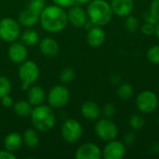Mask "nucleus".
<instances>
[{"label":"nucleus","instance_id":"obj_18","mask_svg":"<svg viewBox=\"0 0 159 159\" xmlns=\"http://www.w3.org/2000/svg\"><path fill=\"white\" fill-rule=\"evenodd\" d=\"M46 97V93L43 88L34 85L27 90V99L32 106H37L42 104Z\"/></svg>","mask_w":159,"mask_h":159},{"label":"nucleus","instance_id":"obj_29","mask_svg":"<svg viewBox=\"0 0 159 159\" xmlns=\"http://www.w3.org/2000/svg\"><path fill=\"white\" fill-rule=\"evenodd\" d=\"M147 59L155 64H159V45L154 46L147 51Z\"/></svg>","mask_w":159,"mask_h":159},{"label":"nucleus","instance_id":"obj_19","mask_svg":"<svg viewBox=\"0 0 159 159\" xmlns=\"http://www.w3.org/2000/svg\"><path fill=\"white\" fill-rule=\"evenodd\" d=\"M80 111H81L82 116L85 118L89 119V120H96L97 118H99V116L101 115L100 106L92 101L85 102L81 105Z\"/></svg>","mask_w":159,"mask_h":159},{"label":"nucleus","instance_id":"obj_22","mask_svg":"<svg viewBox=\"0 0 159 159\" xmlns=\"http://www.w3.org/2000/svg\"><path fill=\"white\" fill-rule=\"evenodd\" d=\"M13 110L15 114L20 117H27L31 116L33 107L28 101H18L13 104Z\"/></svg>","mask_w":159,"mask_h":159},{"label":"nucleus","instance_id":"obj_1","mask_svg":"<svg viewBox=\"0 0 159 159\" xmlns=\"http://www.w3.org/2000/svg\"><path fill=\"white\" fill-rule=\"evenodd\" d=\"M41 27L48 33L62 31L68 24L67 12L57 5L46 6L39 16Z\"/></svg>","mask_w":159,"mask_h":159},{"label":"nucleus","instance_id":"obj_6","mask_svg":"<svg viewBox=\"0 0 159 159\" xmlns=\"http://www.w3.org/2000/svg\"><path fill=\"white\" fill-rule=\"evenodd\" d=\"M61 134L62 139L66 143H74L80 140L83 134V127L77 120L69 118L63 122L61 129Z\"/></svg>","mask_w":159,"mask_h":159},{"label":"nucleus","instance_id":"obj_33","mask_svg":"<svg viewBox=\"0 0 159 159\" xmlns=\"http://www.w3.org/2000/svg\"><path fill=\"white\" fill-rule=\"evenodd\" d=\"M53 3L62 8L70 7L75 5V0H52Z\"/></svg>","mask_w":159,"mask_h":159},{"label":"nucleus","instance_id":"obj_3","mask_svg":"<svg viewBox=\"0 0 159 159\" xmlns=\"http://www.w3.org/2000/svg\"><path fill=\"white\" fill-rule=\"evenodd\" d=\"M87 14L94 25L102 26L111 20L114 13L111 5L105 0H91L88 5Z\"/></svg>","mask_w":159,"mask_h":159},{"label":"nucleus","instance_id":"obj_34","mask_svg":"<svg viewBox=\"0 0 159 159\" xmlns=\"http://www.w3.org/2000/svg\"><path fill=\"white\" fill-rule=\"evenodd\" d=\"M0 100H1V103H2V105H3L4 107H6V108L12 107V106H13V104H14L13 99H12V97H11V96H9V94H8V95H6V96H4V97H2Z\"/></svg>","mask_w":159,"mask_h":159},{"label":"nucleus","instance_id":"obj_38","mask_svg":"<svg viewBox=\"0 0 159 159\" xmlns=\"http://www.w3.org/2000/svg\"><path fill=\"white\" fill-rule=\"evenodd\" d=\"M135 140H136V138H135L134 133H133V132H129V133L125 136L124 142H125V143H126L127 145H132V144L134 143Z\"/></svg>","mask_w":159,"mask_h":159},{"label":"nucleus","instance_id":"obj_27","mask_svg":"<svg viewBox=\"0 0 159 159\" xmlns=\"http://www.w3.org/2000/svg\"><path fill=\"white\" fill-rule=\"evenodd\" d=\"M11 90V83L7 76H0V99L6 95H8Z\"/></svg>","mask_w":159,"mask_h":159},{"label":"nucleus","instance_id":"obj_39","mask_svg":"<svg viewBox=\"0 0 159 159\" xmlns=\"http://www.w3.org/2000/svg\"><path fill=\"white\" fill-rule=\"evenodd\" d=\"M91 0H75V4L80 6V5H85V4H89Z\"/></svg>","mask_w":159,"mask_h":159},{"label":"nucleus","instance_id":"obj_40","mask_svg":"<svg viewBox=\"0 0 159 159\" xmlns=\"http://www.w3.org/2000/svg\"><path fill=\"white\" fill-rule=\"evenodd\" d=\"M155 34H156V35L157 36V38L159 39V21L155 26Z\"/></svg>","mask_w":159,"mask_h":159},{"label":"nucleus","instance_id":"obj_20","mask_svg":"<svg viewBox=\"0 0 159 159\" xmlns=\"http://www.w3.org/2000/svg\"><path fill=\"white\" fill-rule=\"evenodd\" d=\"M22 143V136L20 133L10 132L4 139V147L10 152H15L21 147Z\"/></svg>","mask_w":159,"mask_h":159},{"label":"nucleus","instance_id":"obj_36","mask_svg":"<svg viewBox=\"0 0 159 159\" xmlns=\"http://www.w3.org/2000/svg\"><path fill=\"white\" fill-rule=\"evenodd\" d=\"M17 157L13 152H10L7 149L0 151V159H16Z\"/></svg>","mask_w":159,"mask_h":159},{"label":"nucleus","instance_id":"obj_32","mask_svg":"<svg viewBox=\"0 0 159 159\" xmlns=\"http://www.w3.org/2000/svg\"><path fill=\"white\" fill-rule=\"evenodd\" d=\"M155 26L152 23L149 22H145L143 26H142V32L143 34L145 35H152L155 34Z\"/></svg>","mask_w":159,"mask_h":159},{"label":"nucleus","instance_id":"obj_2","mask_svg":"<svg viewBox=\"0 0 159 159\" xmlns=\"http://www.w3.org/2000/svg\"><path fill=\"white\" fill-rule=\"evenodd\" d=\"M30 116L34 129L41 132L51 130L56 124V116L52 107L48 105L34 106Z\"/></svg>","mask_w":159,"mask_h":159},{"label":"nucleus","instance_id":"obj_24","mask_svg":"<svg viewBox=\"0 0 159 159\" xmlns=\"http://www.w3.org/2000/svg\"><path fill=\"white\" fill-rule=\"evenodd\" d=\"M133 95V88L129 83H123L117 89V96L122 101H128Z\"/></svg>","mask_w":159,"mask_h":159},{"label":"nucleus","instance_id":"obj_9","mask_svg":"<svg viewBox=\"0 0 159 159\" xmlns=\"http://www.w3.org/2000/svg\"><path fill=\"white\" fill-rule=\"evenodd\" d=\"M136 104L138 109L144 114H150L154 112L158 104V100L157 95L151 90L142 91L136 100Z\"/></svg>","mask_w":159,"mask_h":159},{"label":"nucleus","instance_id":"obj_26","mask_svg":"<svg viewBox=\"0 0 159 159\" xmlns=\"http://www.w3.org/2000/svg\"><path fill=\"white\" fill-rule=\"evenodd\" d=\"M27 7L31 9L33 12H34L35 14L40 16L41 12L46 7V2L45 0H30Z\"/></svg>","mask_w":159,"mask_h":159},{"label":"nucleus","instance_id":"obj_37","mask_svg":"<svg viewBox=\"0 0 159 159\" xmlns=\"http://www.w3.org/2000/svg\"><path fill=\"white\" fill-rule=\"evenodd\" d=\"M144 20H145V22H149V23H152L154 25H156L157 22L159 21V20L157 18H156L150 11L146 13L145 17H144Z\"/></svg>","mask_w":159,"mask_h":159},{"label":"nucleus","instance_id":"obj_21","mask_svg":"<svg viewBox=\"0 0 159 159\" xmlns=\"http://www.w3.org/2000/svg\"><path fill=\"white\" fill-rule=\"evenodd\" d=\"M20 37L21 43H23L25 46H28V47L34 46L39 41V35H38L37 32L32 28H28V29L24 30L20 34Z\"/></svg>","mask_w":159,"mask_h":159},{"label":"nucleus","instance_id":"obj_16","mask_svg":"<svg viewBox=\"0 0 159 159\" xmlns=\"http://www.w3.org/2000/svg\"><path fill=\"white\" fill-rule=\"evenodd\" d=\"M105 40V33L101 26H93L87 34V42L92 48L101 47Z\"/></svg>","mask_w":159,"mask_h":159},{"label":"nucleus","instance_id":"obj_14","mask_svg":"<svg viewBox=\"0 0 159 159\" xmlns=\"http://www.w3.org/2000/svg\"><path fill=\"white\" fill-rule=\"evenodd\" d=\"M39 49L41 53L49 58L56 57L60 51V47L58 42L52 37H44L39 41Z\"/></svg>","mask_w":159,"mask_h":159},{"label":"nucleus","instance_id":"obj_25","mask_svg":"<svg viewBox=\"0 0 159 159\" xmlns=\"http://www.w3.org/2000/svg\"><path fill=\"white\" fill-rule=\"evenodd\" d=\"M75 77V72L71 67H66L61 70L60 73V79L63 84H67L72 82Z\"/></svg>","mask_w":159,"mask_h":159},{"label":"nucleus","instance_id":"obj_31","mask_svg":"<svg viewBox=\"0 0 159 159\" xmlns=\"http://www.w3.org/2000/svg\"><path fill=\"white\" fill-rule=\"evenodd\" d=\"M115 113H116V108L112 103H107L103 106L102 114L106 118H110V117L114 116Z\"/></svg>","mask_w":159,"mask_h":159},{"label":"nucleus","instance_id":"obj_13","mask_svg":"<svg viewBox=\"0 0 159 159\" xmlns=\"http://www.w3.org/2000/svg\"><path fill=\"white\" fill-rule=\"evenodd\" d=\"M102 157L101 149L92 143H86L80 145L75 152L76 159H100Z\"/></svg>","mask_w":159,"mask_h":159},{"label":"nucleus","instance_id":"obj_4","mask_svg":"<svg viewBox=\"0 0 159 159\" xmlns=\"http://www.w3.org/2000/svg\"><path fill=\"white\" fill-rule=\"evenodd\" d=\"M40 70L38 65L34 61H24L20 63L18 71V75L20 80L22 90H28L31 85L35 83L39 77Z\"/></svg>","mask_w":159,"mask_h":159},{"label":"nucleus","instance_id":"obj_5","mask_svg":"<svg viewBox=\"0 0 159 159\" xmlns=\"http://www.w3.org/2000/svg\"><path fill=\"white\" fill-rule=\"evenodd\" d=\"M20 35V25L12 18H3L0 20V38L8 43L16 41Z\"/></svg>","mask_w":159,"mask_h":159},{"label":"nucleus","instance_id":"obj_10","mask_svg":"<svg viewBox=\"0 0 159 159\" xmlns=\"http://www.w3.org/2000/svg\"><path fill=\"white\" fill-rule=\"evenodd\" d=\"M67 17H68V22H70L72 25L77 28L84 27L88 22V19H89L87 12L78 5L72 6L69 7V10L67 12Z\"/></svg>","mask_w":159,"mask_h":159},{"label":"nucleus","instance_id":"obj_8","mask_svg":"<svg viewBox=\"0 0 159 159\" xmlns=\"http://www.w3.org/2000/svg\"><path fill=\"white\" fill-rule=\"evenodd\" d=\"M95 132L101 140L110 142L116 140L118 134V129L116 125L109 118H102L95 124Z\"/></svg>","mask_w":159,"mask_h":159},{"label":"nucleus","instance_id":"obj_35","mask_svg":"<svg viewBox=\"0 0 159 159\" xmlns=\"http://www.w3.org/2000/svg\"><path fill=\"white\" fill-rule=\"evenodd\" d=\"M150 12L159 20V0H153L150 7Z\"/></svg>","mask_w":159,"mask_h":159},{"label":"nucleus","instance_id":"obj_7","mask_svg":"<svg viewBox=\"0 0 159 159\" xmlns=\"http://www.w3.org/2000/svg\"><path fill=\"white\" fill-rule=\"evenodd\" d=\"M70 100L69 89L62 85L53 87L48 94V102L50 107L59 109L64 107Z\"/></svg>","mask_w":159,"mask_h":159},{"label":"nucleus","instance_id":"obj_17","mask_svg":"<svg viewBox=\"0 0 159 159\" xmlns=\"http://www.w3.org/2000/svg\"><path fill=\"white\" fill-rule=\"evenodd\" d=\"M38 21H39V15L33 12L28 7L21 10L18 17V22L20 23V25L27 28H32Z\"/></svg>","mask_w":159,"mask_h":159},{"label":"nucleus","instance_id":"obj_28","mask_svg":"<svg viewBox=\"0 0 159 159\" xmlns=\"http://www.w3.org/2000/svg\"><path fill=\"white\" fill-rule=\"evenodd\" d=\"M144 119L142 116L140 115H133L131 117H130V120H129V125L130 127L133 129H136V130H139L143 128L144 126Z\"/></svg>","mask_w":159,"mask_h":159},{"label":"nucleus","instance_id":"obj_30","mask_svg":"<svg viewBox=\"0 0 159 159\" xmlns=\"http://www.w3.org/2000/svg\"><path fill=\"white\" fill-rule=\"evenodd\" d=\"M125 25H126L127 30L129 33H134V32L137 31V29L139 27V21H138V20L135 17L129 15V16H127L126 21H125Z\"/></svg>","mask_w":159,"mask_h":159},{"label":"nucleus","instance_id":"obj_15","mask_svg":"<svg viewBox=\"0 0 159 159\" xmlns=\"http://www.w3.org/2000/svg\"><path fill=\"white\" fill-rule=\"evenodd\" d=\"M110 5L114 14L119 17H127L130 15L133 9L134 0H111Z\"/></svg>","mask_w":159,"mask_h":159},{"label":"nucleus","instance_id":"obj_41","mask_svg":"<svg viewBox=\"0 0 159 159\" xmlns=\"http://www.w3.org/2000/svg\"><path fill=\"white\" fill-rule=\"evenodd\" d=\"M158 125H159V120H158Z\"/></svg>","mask_w":159,"mask_h":159},{"label":"nucleus","instance_id":"obj_23","mask_svg":"<svg viewBox=\"0 0 159 159\" xmlns=\"http://www.w3.org/2000/svg\"><path fill=\"white\" fill-rule=\"evenodd\" d=\"M23 143L28 148H35L39 143V136L37 131L34 129H28L24 131L22 136Z\"/></svg>","mask_w":159,"mask_h":159},{"label":"nucleus","instance_id":"obj_11","mask_svg":"<svg viewBox=\"0 0 159 159\" xmlns=\"http://www.w3.org/2000/svg\"><path fill=\"white\" fill-rule=\"evenodd\" d=\"M126 152L125 145L119 141H110L105 145L102 155L105 159H121Z\"/></svg>","mask_w":159,"mask_h":159},{"label":"nucleus","instance_id":"obj_12","mask_svg":"<svg viewBox=\"0 0 159 159\" xmlns=\"http://www.w3.org/2000/svg\"><path fill=\"white\" fill-rule=\"evenodd\" d=\"M27 55H28V50L26 48V46L21 42H17V41L12 42L7 50V56L9 60L12 62L18 64L23 62L26 60Z\"/></svg>","mask_w":159,"mask_h":159}]
</instances>
